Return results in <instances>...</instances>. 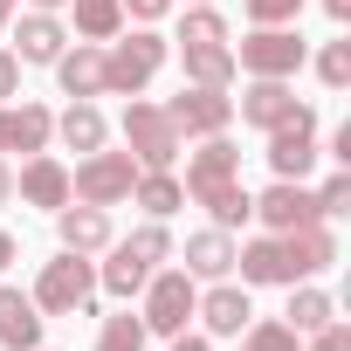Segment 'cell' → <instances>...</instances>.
I'll list each match as a JSON object with an SVG mask.
<instances>
[{"label": "cell", "instance_id": "60d3db41", "mask_svg": "<svg viewBox=\"0 0 351 351\" xmlns=\"http://www.w3.org/2000/svg\"><path fill=\"white\" fill-rule=\"evenodd\" d=\"M8 200H14V172L0 165V207H8Z\"/></svg>", "mask_w": 351, "mask_h": 351}, {"label": "cell", "instance_id": "5bb4252c", "mask_svg": "<svg viewBox=\"0 0 351 351\" xmlns=\"http://www.w3.org/2000/svg\"><path fill=\"white\" fill-rule=\"evenodd\" d=\"M14 193H21L28 207H49V214H56V207H69V165H62V158H49V152H35V158L14 172Z\"/></svg>", "mask_w": 351, "mask_h": 351}, {"label": "cell", "instance_id": "8992f818", "mask_svg": "<svg viewBox=\"0 0 351 351\" xmlns=\"http://www.w3.org/2000/svg\"><path fill=\"white\" fill-rule=\"evenodd\" d=\"M303 62H310V42L296 28H248V42L234 49L241 76H296Z\"/></svg>", "mask_w": 351, "mask_h": 351}, {"label": "cell", "instance_id": "4dcf8cb0", "mask_svg": "<svg viewBox=\"0 0 351 351\" xmlns=\"http://www.w3.org/2000/svg\"><path fill=\"white\" fill-rule=\"evenodd\" d=\"M241 14H248V28H296L303 0H241Z\"/></svg>", "mask_w": 351, "mask_h": 351}, {"label": "cell", "instance_id": "30bf717a", "mask_svg": "<svg viewBox=\"0 0 351 351\" xmlns=\"http://www.w3.org/2000/svg\"><path fill=\"white\" fill-rule=\"evenodd\" d=\"M255 221H262L269 234H289V228H310V221H324V214H317V193H310L303 180H276L269 193H255Z\"/></svg>", "mask_w": 351, "mask_h": 351}, {"label": "cell", "instance_id": "d4e9b609", "mask_svg": "<svg viewBox=\"0 0 351 351\" xmlns=\"http://www.w3.org/2000/svg\"><path fill=\"white\" fill-rule=\"evenodd\" d=\"M330 317H337V303H330L324 289H310V282H289V317H282V324H289L296 337H310V330H324Z\"/></svg>", "mask_w": 351, "mask_h": 351}, {"label": "cell", "instance_id": "e575fe53", "mask_svg": "<svg viewBox=\"0 0 351 351\" xmlns=\"http://www.w3.org/2000/svg\"><path fill=\"white\" fill-rule=\"evenodd\" d=\"M303 351H351V330H344V324L330 317L324 330H310V337H303Z\"/></svg>", "mask_w": 351, "mask_h": 351}, {"label": "cell", "instance_id": "44dd1931", "mask_svg": "<svg viewBox=\"0 0 351 351\" xmlns=\"http://www.w3.org/2000/svg\"><path fill=\"white\" fill-rule=\"evenodd\" d=\"M49 138H56V110L49 104H8V152H49Z\"/></svg>", "mask_w": 351, "mask_h": 351}, {"label": "cell", "instance_id": "52a82bcc", "mask_svg": "<svg viewBox=\"0 0 351 351\" xmlns=\"http://www.w3.org/2000/svg\"><path fill=\"white\" fill-rule=\"evenodd\" d=\"M317 158H324V145H317V110L296 104V117L269 131V172H276V180H310Z\"/></svg>", "mask_w": 351, "mask_h": 351}, {"label": "cell", "instance_id": "ba28073f", "mask_svg": "<svg viewBox=\"0 0 351 351\" xmlns=\"http://www.w3.org/2000/svg\"><path fill=\"white\" fill-rule=\"evenodd\" d=\"M165 117L180 124V138H214V131L234 124V97L228 90H207V83H186L180 97L165 104Z\"/></svg>", "mask_w": 351, "mask_h": 351}, {"label": "cell", "instance_id": "ee69618b", "mask_svg": "<svg viewBox=\"0 0 351 351\" xmlns=\"http://www.w3.org/2000/svg\"><path fill=\"white\" fill-rule=\"evenodd\" d=\"M28 8H42V14H56V8H69V0H28Z\"/></svg>", "mask_w": 351, "mask_h": 351}, {"label": "cell", "instance_id": "9a60e30c", "mask_svg": "<svg viewBox=\"0 0 351 351\" xmlns=\"http://www.w3.org/2000/svg\"><path fill=\"white\" fill-rule=\"evenodd\" d=\"M193 317L207 324V337H241L255 310H248V289H234V282L221 276V282H214V289H207V296L193 303Z\"/></svg>", "mask_w": 351, "mask_h": 351}, {"label": "cell", "instance_id": "f1b7e54d", "mask_svg": "<svg viewBox=\"0 0 351 351\" xmlns=\"http://www.w3.org/2000/svg\"><path fill=\"white\" fill-rule=\"evenodd\" d=\"M172 42H180V49H200V42H228V21L214 14V0H200V8L180 21V35H172Z\"/></svg>", "mask_w": 351, "mask_h": 351}, {"label": "cell", "instance_id": "7a4b0ae2", "mask_svg": "<svg viewBox=\"0 0 351 351\" xmlns=\"http://www.w3.org/2000/svg\"><path fill=\"white\" fill-rule=\"evenodd\" d=\"M165 56H172V42L158 28H131L124 42H110L104 49V97H145V83L165 69Z\"/></svg>", "mask_w": 351, "mask_h": 351}, {"label": "cell", "instance_id": "9c48e42d", "mask_svg": "<svg viewBox=\"0 0 351 351\" xmlns=\"http://www.w3.org/2000/svg\"><path fill=\"white\" fill-rule=\"evenodd\" d=\"M228 180H241V145L228 138V131H214V138H200V152L186 158V200H200V193H214V186H228Z\"/></svg>", "mask_w": 351, "mask_h": 351}, {"label": "cell", "instance_id": "7402d4cb", "mask_svg": "<svg viewBox=\"0 0 351 351\" xmlns=\"http://www.w3.org/2000/svg\"><path fill=\"white\" fill-rule=\"evenodd\" d=\"M186 56V83H207V90H228L241 69H234V49L228 42H200V49H180Z\"/></svg>", "mask_w": 351, "mask_h": 351}, {"label": "cell", "instance_id": "83f0119b", "mask_svg": "<svg viewBox=\"0 0 351 351\" xmlns=\"http://www.w3.org/2000/svg\"><path fill=\"white\" fill-rule=\"evenodd\" d=\"M241 351H303V337L282 324V317H248V330H241Z\"/></svg>", "mask_w": 351, "mask_h": 351}, {"label": "cell", "instance_id": "836d02e7", "mask_svg": "<svg viewBox=\"0 0 351 351\" xmlns=\"http://www.w3.org/2000/svg\"><path fill=\"white\" fill-rule=\"evenodd\" d=\"M131 248H138V255H145V262H152V269H158V262H165V255H172V234H165V221H145V228H138V234H131Z\"/></svg>", "mask_w": 351, "mask_h": 351}, {"label": "cell", "instance_id": "7bdbcfd3", "mask_svg": "<svg viewBox=\"0 0 351 351\" xmlns=\"http://www.w3.org/2000/svg\"><path fill=\"white\" fill-rule=\"evenodd\" d=\"M14 8H21V0H0V28H8V21H14Z\"/></svg>", "mask_w": 351, "mask_h": 351}, {"label": "cell", "instance_id": "4fadbf2b", "mask_svg": "<svg viewBox=\"0 0 351 351\" xmlns=\"http://www.w3.org/2000/svg\"><path fill=\"white\" fill-rule=\"evenodd\" d=\"M49 69H56V83H62V97H69V104H90V97H104V49H97V42H76V49H62Z\"/></svg>", "mask_w": 351, "mask_h": 351}, {"label": "cell", "instance_id": "277c9868", "mask_svg": "<svg viewBox=\"0 0 351 351\" xmlns=\"http://www.w3.org/2000/svg\"><path fill=\"white\" fill-rule=\"evenodd\" d=\"M131 186H138V158L131 152H83V165L69 172V200H83V207H117V200H131Z\"/></svg>", "mask_w": 351, "mask_h": 351}, {"label": "cell", "instance_id": "6da1fadb", "mask_svg": "<svg viewBox=\"0 0 351 351\" xmlns=\"http://www.w3.org/2000/svg\"><path fill=\"white\" fill-rule=\"evenodd\" d=\"M35 310L42 317H97V262L90 255H56L35 276Z\"/></svg>", "mask_w": 351, "mask_h": 351}, {"label": "cell", "instance_id": "1f68e13d", "mask_svg": "<svg viewBox=\"0 0 351 351\" xmlns=\"http://www.w3.org/2000/svg\"><path fill=\"white\" fill-rule=\"evenodd\" d=\"M317 214H324V221L351 214V165H344V172H330V180L317 186Z\"/></svg>", "mask_w": 351, "mask_h": 351}, {"label": "cell", "instance_id": "603a6c76", "mask_svg": "<svg viewBox=\"0 0 351 351\" xmlns=\"http://www.w3.org/2000/svg\"><path fill=\"white\" fill-rule=\"evenodd\" d=\"M145 276H152V262H145L131 241H110V262L97 269V282H104L110 296H138V289H145Z\"/></svg>", "mask_w": 351, "mask_h": 351}, {"label": "cell", "instance_id": "d6a6232c", "mask_svg": "<svg viewBox=\"0 0 351 351\" xmlns=\"http://www.w3.org/2000/svg\"><path fill=\"white\" fill-rule=\"evenodd\" d=\"M317 76H324V90H344V83H351V42H324Z\"/></svg>", "mask_w": 351, "mask_h": 351}, {"label": "cell", "instance_id": "ab89813d", "mask_svg": "<svg viewBox=\"0 0 351 351\" xmlns=\"http://www.w3.org/2000/svg\"><path fill=\"white\" fill-rule=\"evenodd\" d=\"M172 351H214V344H207V337H186V330H180V337H172Z\"/></svg>", "mask_w": 351, "mask_h": 351}, {"label": "cell", "instance_id": "7c38bea8", "mask_svg": "<svg viewBox=\"0 0 351 351\" xmlns=\"http://www.w3.org/2000/svg\"><path fill=\"white\" fill-rule=\"evenodd\" d=\"M234 269H241V282H262V289H289V282H296V262H289V241H282V234L241 241V248H234Z\"/></svg>", "mask_w": 351, "mask_h": 351}, {"label": "cell", "instance_id": "8d00e7d4", "mask_svg": "<svg viewBox=\"0 0 351 351\" xmlns=\"http://www.w3.org/2000/svg\"><path fill=\"white\" fill-rule=\"evenodd\" d=\"M8 97H21V62H14V49H0V104Z\"/></svg>", "mask_w": 351, "mask_h": 351}, {"label": "cell", "instance_id": "b9f144b4", "mask_svg": "<svg viewBox=\"0 0 351 351\" xmlns=\"http://www.w3.org/2000/svg\"><path fill=\"white\" fill-rule=\"evenodd\" d=\"M324 8H330V21H351V0H324Z\"/></svg>", "mask_w": 351, "mask_h": 351}, {"label": "cell", "instance_id": "bcb514c9", "mask_svg": "<svg viewBox=\"0 0 351 351\" xmlns=\"http://www.w3.org/2000/svg\"><path fill=\"white\" fill-rule=\"evenodd\" d=\"M193 8H200V0H193Z\"/></svg>", "mask_w": 351, "mask_h": 351}, {"label": "cell", "instance_id": "d590c367", "mask_svg": "<svg viewBox=\"0 0 351 351\" xmlns=\"http://www.w3.org/2000/svg\"><path fill=\"white\" fill-rule=\"evenodd\" d=\"M124 14H131L138 28H152V21H165V14H172V0H124Z\"/></svg>", "mask_w": 351, "mask_h": 351}, {"label": "cell", "instance_id": "ac0fdd59", "mask_svg": "<svg viewBox=\"0 0 351 351\" xmlns=\"http://www.w3.org/2000/svg\"><path fill=\"white\" fill-rule=\"evenodd\" d=\"M186 276H193V282H221V276H234V234H228V228H200V234H186Z\"/></svg>", "mask_w": 351, "mask_h": 351}, {"label": "cell", "instance_id": "f6af8a7d", "mask_svg": "<svg viewBox=\"0 0 351 351\" xmlns=\"http://www.w3.org/2000/svg\"><path fill=\"white\" fill-rule=\"evenodd\" d=\"M0 152H8V104H0Z\"/></svg>", "mask_w": 351, "mask_h": 351}, {"label": "cell", "instance_id": "5b68a950", "mask_svg": "<svg viewBox=\"0 0 351 351\" xmlns=\"http://www.w3.org/2000/svg\"><path fill=\"white\" fill-rule=\"evenodd\" d=\"M124 145H131L138 172L172 165V158L186 152V138H180V124L165 117V104H145V97H131V104H124Z\"/></svg>", "mask_w": 351, "mask_h": 351}, {"label": "cell", "instance_id": "3957f363", "mask_svg": "<svg viewBox=\"0 0 351 351\" xmlns=\"http://www.w3.org/2000/svg\"><path fill=\"white\" fill-rule=\"evenodd\" d=\"M145 337H180L186 324H193V303H200V289H193V276L186 269H152L145 276Z\"/></svg>", "mask_w": 351, "mask_h": 351}, {"label": "cell", "instance_id": "cb8c5ba5", "mask_svg": "<svg viewBox=\"0 0 351 351\" xmlns=\"http://www.w3.org/2000/svg\"><path fill=\"white\" fill-rule=\"evenodd\" d=\"M56 138H62L69 152H97V145L110 138V124H104V110H97V104H69V110L56 117Z\"/></svg>", "mask_w": 351, "mask_h": 351}, {"label": "cell", "instance_id": "74e56055", "mask_svg": "<svg viewBox=\"0 0 351 351\" xmlns=\"http://www.w3.org/2000/svg\"><path fill=\"white\" fill-rule=\"evenodd\" d=\"M324 158H337V165H351V124H337V131H330V152H324Z\"/></svg>", "mask_w": 351, "mask_h": 351}, {"label": "cell", "instance_id": "484cf974", "mask_svg": "<svg viewBox=\"0 0 351 351\" xmlns=\"http://www.w3.org/2000/svg\"><path fill=\"white\" fill-rule=\"evenodd\" d=\"M200 207L214 214V228H241V221H255V193L241 186V180H228V186H214V193H200Z\"/></svg>", "mask_w": 351, "mask_h": 351}, {"label": "cell", "instance_id": "7dc6e473", "mask_svg": "<svg viewBox=\"0 0 351 351\" xmlns=\"http://www.w3.org/2000/svg\"><path fill=\"white\" fill-rule=\"evenodd\" d=\"M35 351H42V344H35Z\"/></svg>", "mask_w": 351, "mask_h": 351}, {"label": "cell", "instance_id": "ffe728a7", "mask_svg": "<svg viewBox=\"0 0 351 351\" xmlns=\"http://www.w3.org/2000/svg\"><path fill=\"white\" fill-rule=\"evenodd\" d=\"M131 200H138L152 221H172V214L186 207V186H180V172H172V165H152V172H138Z\"/></svg>", "mask_w": 351, "mask_h": 351}, {"label": "cell", "instance_id": "2e32d148", "mask_svg": "<svg viewBox=\"0 0 351 351\" xmlns=\"http://www.w3.org/2000/svg\"><path fill=\"white\" fill-rule=\"evenodd\" d=\"M14 28V62H56L62 49H69V28L56 21V14H21V21H8Z\"/></svg>", "mask_w": 351, "mask_h": 351}, {"label": "cell", "instance_id": "d6986e66", "mask_svg": "<svg viewBox=\"0 0 351 351\" xmlns=\"http://www.w3.org/2000/svg\"><path fill=\"white\" fill-rule=\"evenodd\" d=\"M42 310H35V296H21V289H8V282H0V344H8V351H35L42 344Z\"/></svg>", "mask_w": 351, "mask_h": 351}, {"label": "cell", "instance_id": "8fae6325", "mask_svg": "<svg viewBox=\"0 0 351 351\" xmlns=\"http://www.w3.org/2000/svg\"><path fill=\"white\" fill-rule=\"evenodd\" d=\"M234 110H241V124L276 131V124L296 117V90H289V76H248V90L234 97Z\"/></svg>", "mask_w": 351, "mask_h": 351}, {"label": "cell", "instance_id": "f35d334b", "mask_svg": "<svg viewBox=\"0 0 351 351\" xmlns=\"http://www.w3.org/2000/svg\"><path fill=\"white\" fill-rule=\"evenodd\" d=\"M14 255H21V241H14L8 228H0V276H8V269H14Z\"/></svg>", "mask_w": 351, "mask_h": 351}, {"label": "cell", "instance_id": "f546056e", "mask_svg": "<svg viewBox=\"0 0 351 351\" xmlns=\"http://www.w3.org/2000/svg\"><path fill=\"white\" fill-rule=\"evenodd\" d=\"M97 351H145V317H104V330H97Z\"/></svg>", "mask_w": 351, "mask_h": 351}, {"label": "cell", "instance_id": "e0dca14e", "mask_svg": "<svg viewBox=\"0 0 351 351\" xmlns=\"http://www.w3.org/2000/svg\"><path fill=\"white\" fill-rule=\"evenodd\" d=\"M56 234H62V248L69 255H104L110 248V214L104 207H56Z\"/></svg>", "mask_w": 351, "mask_h": 351}, {"label": "cell", "instance_id": "4316f807", "mask_svg": "<svg viewBox=\"0 0 351 351\" xmlns=\"http://www.w3.org/2000/svg\"><path fill=\"white\" fill-rule=\"evenodd\" d=\"M69 8H76V35H83V42L124 35V0H69Z\"/></svg>", "mask_w": 351, "mask_h": 351}]
</instances>
